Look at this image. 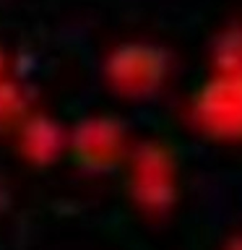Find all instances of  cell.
<instances>
[{"instance_id":"obj_5","label":"cell","mask_w":242,"mask_h":250,"mask_svg":"<svg viewBox=\"0 0 242 250\" xmlns=\"http://www.w3.org/2000/svg\"><path fill=\"white\" fill-rule=\"evenodd\" d=\"M16 138L23 159L37 167H50L68 151V130L55 117L42 112H29L21 128L16 130Z\"/></svg>"},{"instance_id":"obj_7","label":"cell","mask_w":242,"mask_h":250,"mask_svg":"<svg viewBox=\"0 0 242 250\" xmlns=\"http://www.w3.org/2000/svg\"><path fill=\"white\" fill-rule=\"evenodd\" d=\"M214 65L216 73L242 78V29H226L214 42Z\"/></svg>"},{"instance_id":"obj_8","label":"cell","mask_w":242,"mask_h":250,"mask_svg":"<svg viewBox=\"0 0 242 250\" xmlns=\"http://www.w3.org/2000/svg\"><path fill=\"white\" fill-rule=\"evenodd\" d=\"M224 250H242V232H240V234H232V237L226 240Z\"/></svg>"},{"instance_id":"obj_2","label":"cell","mask_w":242,"mask_h":250,"mask_svg":"<svg viewBox=\"0 0 242 250\" xmlns=\"http://www.w3.org/2000/svg\"><path fill=\"white\" fill-rule=\"evenodd\" d=\"M81 169L86 172H112L125 164L130 154L128 130L115 115H91L76 123L68 133V151Z\"/></svg>"},{"instance_id":"obj_9","label":"cell","mask_w":242,"mask_h":250,"mask_svg":"<svg viewBox=\"0 0 242 250\" xmlns=\"http://www.w3.org/2000/svg\"><path fill=\"white\" fill-rule=\"evenodd\" d=\"M3 68H5V55H3V47H0V78H3Z\"/></svg>"},{"instance_id":"obj_3","label":"cell","mask_w":242,"mask_h":250,"mask_svg":"<svg viewBox=\"0 0 242 250\" xmlns=\"http://www.w3.org/2000/svg\"><path fill=\"white\" fill-rule=\"evenodd\" d=\"M193 123L214 141H242V78L216 73L206 78L190 104Z\"/></svg>"},{"instance_id":"obj_6","label":"cell","mask_w":242,"mask_h":250,"mask_svg":"<svg viewBox=\"0 0 242 250\" xmlns=\"http://www.w3.org/2000/svg\"><path fill=\"white\" fill-rule=\"evenodd\" d=\"M29 102L13 81L0 78V133H16L21 128V123L29 117Z\"/></svg>"},{"instance_id":"obj_1","label":"cell","mask_w":242,"mask_h":250,"mask_svg":"<svg viewBox=\"0 0 242 250\" xmlns=\"http://www.w3.org/2000/svg\"><path fill=\"white\" fill-rule=\"evenodd\" d=\"M125 167H128V190L146 214H164L175 206L180 180L177 159L169 144L146 141L128 154Z\"/></svg>"},{"instance_id":"obj_4","label":"cell","mask_w":242,"mask_h":250,"mask_svg":"<svg viewBox=\"0 0 242 250\" xmlns=\"http://www.w3.org/2000/svg\"><path fill=\"white\" fill-rule=\"evenodd\" d=\"M104 76L122 97H148L169 76V58L156 44L128 42L109 52Z\"/></svg>"}]
</instances>
